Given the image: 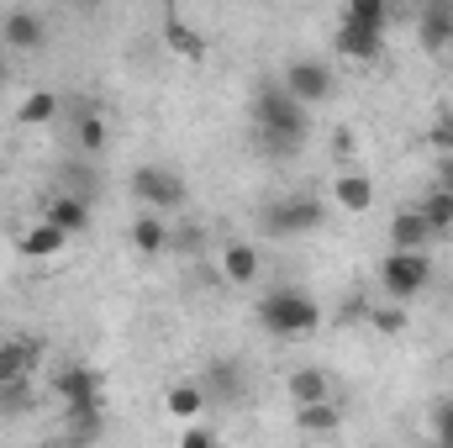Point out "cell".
Instances as JSON below:
<instances>
[{
  "label": "cell",
  "instance_id": "obj_1",
  "mask_svg": "<svg viewBox=\"0 0 453 448\" xmlns=\"http://www.w3.org/2000/svg\"><path fill=\"white\" fill-rule=\"evenodd\" d=\"M253 137L269 158H296L311 143V112L280 90V80H264L253 90Z\"/></svg>",
  "mask_w": 453,
  "mask_h": 448
},
{
  "label": "cell",
  "instance_id": "obj_2",
  "mask_svg": "<svg viewBox=\"0 0 453 448\" xmlns=\"http://www.w3.org/2000/svg\"><path fill=\"white\" fill-rule=\"evenodd\" d=\"M258 322H264L274 337H306V333H317L322 306H317L306 290L285 285V290H269V296L258 301Z\"/></svg>",
  "mask_w": 453,
  "mask_h": 448
},
{
  "label": "cell",
  "instance_id": "obj_3",
  "mask_svg": "<svg viewBox=\"0 0 453 448\" xmlns=\"http://www.w3.org/2000/svg\"><path fill=\"white\" fill-rule=\"evenodd\" d=\"M127 185H132V196L142 201V212H153V217H158V212H180V206L190 201V185H185L169 164H142V169H132Z\"/></svg>",
  "mask_w": 453,
  "mask_h": 448
},
{
  "label": "cell",
  "instance_id": "obj_4",
  "mask_svg": "<svg viewBox=\"0 0 453 448\" xmlns=\"http://www.w3.org/2000/svg\"><path fill=\"white\" fill-rule=\"evenodd\" d=\"M53 396L64 401V417H96L106 412V385L90 364H64L53 375Z\"/></svg>",
  "mask_w": 453,
  "mask_h": 448
},
{
  "label": "cell",
  "instance_id": "obj_5",
  "mask_svg": "<svg viewBox=\"0 0 453 448\" xmlns=\"http://www.w3.org/2000/svg\"><path fill=\"white\" fill-rule=\"evenodd\" d=\"M280 90L311 112V106H322V101H333V96H338V74H333L322 58H290V64H285V74H280Z\"/></svg>",
  "mask_w": 453,
  "mask_h": 448
},
{
  "label": "cell",
  "instance_id": "obj_6",
  "mask_svg": "<svg viewBox=\"0 0 453 448\" xmlns=\"http://www.w3.org/2000/svg\"><path fill=\"white\" fill-rule=\"evenodd\" d=\"M322 222H327V206H322L317 196H285V201H269L264 217H258V227H264L269 237H301V232H317Z\"/></svg>",
  "mask_w": 453,
  "mask_h": 448
},
{
  "label": "cell",
  "instance_id": "obj_7",
  "mask_svg": "<svg viewBox=\"0 0 453 448\" xmlns=\"http://www.w3.org/2000/svg\"><path fill=\"white\" fill-rule=\"evenodd\" d=\"M380 285H385V296H390L395 306H401V301H417V296L433 285V259H427V253H385Z\"/></svg>",
  "mask_w": 453,
  "mask_h": 448
},
{
  "label": "cell",
  "instance_id": "obj_8",
  "mask_svg": "<svg viewBox=\"0 0 453 448\" xmlns=\"http://www.w3.org/2000/svg\"><path fill=\"white\" fill-rule=\"evenodd\" d=\"M0 42L16 48V53H42L48 21H42L37 11H5V16H0Z\"/></svg>",
  "mask_w": 453,
  "mask_h": 448
},
{
  "label": "cell",
  "instance_id": "obj_9",
  "mask_svg": "<svg viewBox=\"0 0 453 448\" xmlns=\"http://www.w3.org/2000/svg\"><path fill=\"white\" fill-rule=\"evenodd\" d=\"M417 37H422L427 53L453 48V0H433V5L417 11Z\"/></svg>",
  "mask_w": 453,
  "mask_h": 448
},
{
  "label": "cell",
  "instance_id": "obj_10",
  "mask_svg": "<svg viewBox=\"0 0 453 448\" xmlns=\"http://www.w3.org/2000/svg\"><path fill=\"white\" fill-rule=\"evenodd\" d=\"M427 243H433V227L422 222L417 206L390 217V253H427Z\"/></svg>",
  "mask_w": 453,
  "mask_h": 448
},
{
  "label": "cell",
  "instance_id": "obj_11",
  "mask_svg": "<svg viewBox=\"0 0 453 448\" xmlns=\"http://www.w3.org/2000/svg\"><path fill=\"white\" fill-rule=\"evenodd\" d=\"M37 337H0V390L11 385V380H32V364H37Z\"/></svg>",
  "mask_w": 453,
  "mask_h": 448
},
{
  "label": "cell",
  "instance_id": "obj_12",
  "mask_svg": "<svg viewBox=\"0 0 453 448\" xmlns=\"http://www.w3.org/2000/svg\"><path fill=\"white\" fill-rule=\"evenodd\" d=\"M42 222L58 227L64 237H74V232H85V227H90V201H80V196H64V190H58V196L42 206Z\"/></svg>",
  "mask_w": 453,
  "mask_h": 448
},
{
  "label": "cell",
  "instance_id": "obj_13",
  "mask_svg": "<svg viewBox=\"0 0 453 448\" xmlns=\"http://www.w3.org/2000/svg\"><path fill=\"white\" fill-rule=\"evenodd\" d=\"M64 248H69V237H64L58 227H48L42 217L32 227H21V237H16V253H21V259H58Z\"/></svg>",
  "mask_w": 453,
  "mask_h": 448
},
{
  "label": "cell",
  "instance_id": "obj_14",
  "mask_svg": "<svg viewBox=\"0 0 453 448\" xmlns=\"http://www.w3.org/2000/svg\"><path fill=\"white\" fill-rule=\"evenodd\" d=\"M338 53L353 64H374V58H385V32H364V27L338 21Z\"/></svg>",
  "mask_w": 453,
  "mask_h": 448
},
{
  "label": "cell",
  "instance_id": "obj_15",
  "mask_svg": "<svg viewBox=\"0 0 453 448\" xmlns=\"http://www.w3.org/2000/svg\"><path fill=\"white\" fill-rule=\"evenodd\" d=\"M333 201H338V212H369L374 206V180L369 174H358V169H342L338 180H333Z\"/></svg>",
  "mask_w": 453,
  "mask_h": 448
},
{
  "label": "cell",
  "instance_id": "obj_16",
  "mask_svg": "<svg viewBox=\"0 0 453 448\" xmlns=\"http://www.w3.org/2000/svg\"><path fill=\"white\" fill-rule=\"evenodd\" d=\"M258 269H264V259H258L253 243H226L222 248V280L226 285H253Z\"/></svg>",
  "mask_w": 453,
  "mask_h": 448
},
{
  "label": "cell",
  "instance_id": "obj_17",
  "mask_svg": "<svg viewBox=\"0 0 453 448\" xmlns=\"http://www.w3.org/2000/svg\"><path fill=\"white\" fill-rule=\"evenodd\" d=\"M201 406H206L201 380H180V385H169V390H164V412H169L174 422H185V428L201 417Z\"/></svg>",
  "mask_w": 453,
  "mask_h": 448
},
{
  "label": "cell",
  "instance_id": "obj_18",
  "mask_svg": "<svg viewBox=\"0 0 453 448\" xmlns=\"http://www.w3.org/2000/svg\"><path fill=\"white\" fill-rule=\"evenodd\" d=\"M164 37H169V53H180V58H206V37H201L180 11L164 16Z\"/></svg>",
  "mask_w": 453,
  "mask_h": 448
},
{
  "label": "cell",
  "instance_id": "obj_19",
  "mask_svg": "<svg viewBox=\"0 0 453 448\" xmlns=\"http://www.w3.org/2000/svg\"><path fill=\"white\" fill-rule=\"evenodd\" d=\"M290 396H296V406L333 401V380H327L322 369H296V375H290Z\"/></svg>",
  "mask_w": 453,
  "mask_h": 448
},
{
  "label": "cell",
  "instance_id": "obj_20",
  "mask_svg": "<svg viewBox=\"0 0 453 448\" xmlns=\"http://www.w3.org/2000/svg\"><path fill=\"white\" fill-rule=\"evenodd\" d=\"M132 248H137L142 259H158V253L169 248V227L158 222L153 212H142V217L132 222Z\"/></svg>",
  "mask_w": 453,
  "mask_h": 448
},
{
  "label": "cell",
  "instance_id": "obj_21",
  "mask_svg": "<svg viewBox=\"0 0 453 448\" xmlns=\"http://www.w3.org/2000/svg\"><path fill=\"white\" fill-rule=\"evenodd\" d=\"M201 390H206V401H237L242 396V369L237 364H211Z\"/></svg>",
  "mask_w": 453,
  "mask_h": 448
},
{
  "label": "cell",
  "instance_id": "obj_22",
  "mask_svg": "<svg viewBox=\"0 0 453 448\" xmlns=\"http://www.w3.org/2000/svg\"><path fill=\"white\" fill-rule=\"evenodd\" d=\"M342 422L338 401H317V406H296V428L306 433V438H322V433H333Z\"/></svg>",
  "mask_w": 453,
  "mask_h": 448
},
{
  "label": "cell",
  "instance_id": "obj_23",
  "mask_svg": "<svg viewBox=\"0 0 453 448\" xmlns=\"http://www.w3.org/2000/svg\"><path fill=\"white\" fill-rule=\"evenodd\" d=\"M390 16H395V5H385V0H353V5L342 11V21H348V27H364V32H385Z\"/></svg>",
  "mask_w": 453,
  "mask_h": 448
},
{
  "label": "cell",
  "instance_id": "obj_24",
  "mask_svg": "<svg viewBox=\"0 0 453 448\" xmlns=\"http://www.w3.org/2000/svg\"><path fill=\"white\" fill-rule=\"evenodd\" d=\"M48 121H58V96L53 90H32L16 106V127H48Z\"/></svg>",
  "mask_w": 453,
  "mask_h": 448
},
{
  "label": "cell",
  "instance_id": "obj_25",
  "mask_svg": "<svg viewBox=\"0 0 453 448\" xmlns=\"http://www.w3.org/2000/svg\"><path fill=\"white\" fill-rule=\"evenodd\" d=\"M417 212H422V222L433 227V237H438V232H449V227H453V196L433 185V190L417 201Z\"/></svg>",
  "mask_w": 453,
  "mask_h": 448
},
{
  "label": "cell",
  "instance_id": "obj_26",
  "mask_svg": "<svg viewBox=\"0 0 453 448\" xmlns=\"http://www.w3.org/2000/svg\"><path fill=\"white\" fill-rule=\"evenodd\" d=\"M74 143H80V153H90V158H96V153L111 143V127H106V116H96V112L80 116V127H74Z\"/></svg>",
  "mask_w": 453,
  "mask_h": 448
},
{
  "label": "cell",
  "instance_id": "obj_27",
  "mask_svg": "<svg viewBox=\"0 0 453 448\" xmlns=\"http://www.w3.org/2000/svg\"><path fill=\"white\" fill-rule=\"evenodd\" d=\"M32 406V380H11L0 390V412H27Z\"/></svg>",
  "mask_w": 453,
  "mask_h": 448
},
{
  "label": "cell",
  "instance_id": "obj_28",
  "mask_svg": "<svg viewBox=\"0 0 453 448\" xmlns=\"http://www.w3.org/2000/svg\"><path fill=\"white\" fill-rule=\"evenodd\" d=\"M427 143H433L438 158H453V116H438V121L427 127Z\"/></svg>",
  "mask_w": 453,
  "mask_h": 448
},
{
  "label": "cell",
  "instance_id": "obj_29",
  "mask_svg": "<svg viewBox=\"0 0 453 448\" xmlns=\"http://www.w3.org/2000/svg\"><path fill=\"white\" fill-rule=\"evenodd\" d=\"M433 438H438V448H453V401L433 406Z\"/></svg>",
  "mask_w": 453,
  "mask_h": 448
},
{
  "label": "cell",
  "instance_id": "obj_30",
  "mask_svg": "<svg viewBox=\"0 0 453 448\" xmlns=\"http://www.w3.org/2000/svg\"><path fill=\"white\" fill-rule=\"evenodd\" d=\"M369 322H374V333H401V328H406V312H401V306H380V312H374V317H369Z\"/></svg>",
  "mask_w": 453,
  "mask_h": 448
},
{
  "label": "cell",
  "instance_id": "obj_31",
  "mask_svg": "<svg viewBox=\"0 0 453 448\" xmlns=\"http://www.w3.org/2000/svg\"><path fill=\"white\" fill-rule=\"evenodd\" d=\"M180 448H217V444H211V433H206V428H196V422H190V428L180 433Z\"/></svg>",
  "mask_w": 453,
  "mask_h": 448
},
{
  "label": "cell",
  "instance_id": "obj_32",
  "mask_svg": "<svg viewBox=\"0 0 453 448\" xmlns=\"http://www.w3.org/2000/svg\"><path fill=\"white\" fill-rule=\"evenodd\" d=\"M353 148H358V143H353V132H348V127H338V137H333V153H338V158H348Z\"/></svg>",
  "mask_w": 453,
  "mask_h": 448
},
{
  "label": "cell",
  "instance_id": "obj_33",
  "mask_svg": "<svg viewBox=\"0 0 453 448\" xmlns=\"http://www.w3.org/2000/svg\"><path fill=\"white\" fill-rule=\"evenodd\" d=\"M438 190H449L453 196V158H438V180H433Z\"/></svg>",
  "mask_w": 453,
  "mask_h": 448
},
{
  "label": "cell",
  "instance_id": "obj_34",
  "mask_svg": "<svg viewBox=\"0 0 453 448\" xmlns=\"http://www.w3.org/2000/svg\"><path fill=\"white\" fill-rule=\"evenodd\" d=\"M0 85H5V53H0Z\"/></svg>",
  "mask_w": 453,
  "mask_h": 448
},
{
  "label": "cell",
  "instance_id": "obj_35",
  "mask_svg": "<svg viewBox=\"0 0 453 448\" xmlns=\"http://www.w3.org/2000/svg\"><path fill=\"white\" fill-rule=\"evenodd\" d=\"M311 448H322V444H311Z\"/></svg>",
  "mask_w": 453,
  "mask_h": 448
}]
</instances>
